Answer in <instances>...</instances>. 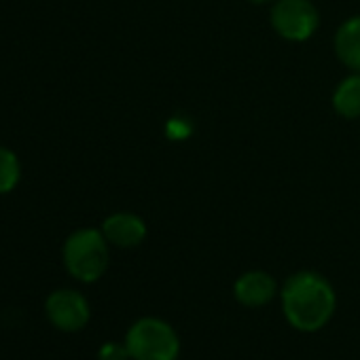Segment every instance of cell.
Wrapping results in <instances>:
<instances>
[{"label": "cell", "instance_id": "11", "mask_svg": "<svg viewBox=\"0 0 360 360\" xmlns=\"http://www.w3.org/2000/svg\"><path fill=\"white\" fill-rule=\"evenodd\" d=\"M129 349L125 343L108 341L98 349V360H129Z\"/></svg>", "mask_w": 360, "mask_h": 360}, {"label": "cell", "instance_id": "2", "mask_svg": "<svg viewBox=\"0 0 360 360\" xmlns=\"http://www.w3.org/2000/svg\"><path fill=\"white\" fill-rule=\"evenodd\" d=\"M108 246L110 244L102 229L83 227L72 231L62 246V261L66 271L79 282H98L108 269Z\"/></svg>", "mask_w": 360, "mask_h": 360}, {"label": "cell", "instance_id": "6", "mask_svg": "<svg viewBox=\"0 0 360 360\" xmlns=\"http://www.w3.org/2000/svg\"><path fill=\"white\" fill-rule=\"evenodd\" d=\"M100 229L108 244L117 248H136L146 238V223L134 212H115L104 219Z\"/></svg>", "mask_w": 360, "mask_h": 360}, {"label": "cell", "instance_id": "3", "mask_svg": "<svg viewBox=\"0 0 360 360\" xmlns=\"http://www.w3.org/2000/svg\"><path fill=\"white\" fill-rule=\"evenodd\" d=\"M125 345L134 360H176L178 337L163 320L142 318L125 337Z\"/></svg>", "mask_w": 360, "mask_h": 360}, {"label": "cell", "instance_id": "5", "mask_svg": "<svg viewBox=\"0 0 360 360\" xmlns=\"http://www.w3.org/2000/svg\"><path fill=\"white\" fill-rule=\"evenodd\" d=\"M47 320L64 333H77L89 322L91 309L83 292L75 288H58L45 299Z\"/></svg>", "mask_w": 360, "mask_h": 360}, {"label": "cell", "instance_id": "8", "mask_svg": "<svg viewBox=\"0 0 360 360\" xmlns=\"http://www.w3.org/2000/svg\"><path fill=\"white\" fill-rule=\"evenodd\" d=\"M337 60L352 72H360V15L345 20L333 39Z\"/></svg>", "mask_w": 360, "mask_h": 360}, {"label": "cell", "instance_id": "4", "mask_svg": "<svg viewBox=\"0 0 360 360\" xmlns=\"http://www.w3.org/2000/svg\"><path fill=\"white\" fill-rule=\"evenodd\" d=\"M269 22L280 39L288 43H305L316 34L320 13L311 0H276Z\"/></svg>", "mask_w": 360, "mask_h": 360}, {"label": "cell", "instance_id": "13", "mask_svg": "<svg viewBox=\"0 0 360 360\" xmlns=\"http://www.w3.org/2000/svg\"><path fill=\"white\" fill-rule=\"evenodd\" d=\"M248 3H255V5H267V3H276V0H248Z\"/></svg>", "mask_w": 360, "mask_h": 360}, {"label": "cell", "instance_id": "7", "mask_svg": "<svg viewBox=\"0 0 360 360\" xmlns=\"http://www.w3.org/2000/svg\"><path fill=\"white\" fill-rule=\"evenodd\" d=\"M233 292L240 303H244L248 307H261L274 299L276 282L265 271H248L242 278H238Z\"/></svg>", "mask_w": 360, "mask_h": 360}, {"label": "cell", "instance_id": "12", "mask_svg": "<svg viewBox=\"0 0 360 360\" xmlns=\"http://www.w3.org/2000/svg\"><path fill=\"white\" fill-rule=\"evenodd\" d=\"M167 136L169 140H185L191 136V121L189 119H178L172 117L167 121Z\"/></svg>", "mask_w": 360, "mask_h": 360}, {"label": "cell", "instance_id": "1", "mask_svg": "<svg viewBox=\"0 0 360 360\" xmlns=\"http://www.w3.org/2000/svg\"><path fill=\"white\" fill-rule=\"evenodd\" d=\"M282 307L295 328L316 330L324 326L335 311L333 286L314 271H299L290 276L282 288Z\"/></svg>", "mask_w": 360, "mask_h": 360}, {"label": "cell", "instance_id": "9", "mask_svg": "<svg viewBox=\"0 0 360 360\" xmlns=\"http://www.w3.org/2000/svg\"><path fill=\"white\" fill-rule=\"evenodd\" d=\"M330 104L339 117L347 121L360 119V72H352L337 83Z\"/></svg>", "mask_w": 360, "mask_h": 360}, {"label": "cell", "instance_id": "10", "mask_svg": "<svg viewBox=\"0 0 360 360\" xmlns=\"http://www.w3.org/2000/svg\"><path fill=\"white\" fill-rule=\"evenodd\" d=\"M22 180V161L15 150L0 144V195L15 191Z\"/></svg>", "mask_w": 360, "mask_h": 360}]
</instances>
